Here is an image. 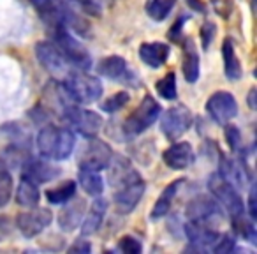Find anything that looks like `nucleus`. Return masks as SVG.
I'll list each match as a JSON object with an SVG mask.
<instances>
[{
    "mask_svg": "<svg viewBox=\"0 0 257 254\" xmlns=\"http://www.w3.org/2000/svg\"><path fill=\"white\" fill-rule=\"evenodd\" d=\"M53 43L57 44L58 50H60L62 55L65 57V60H67L72 67L81 69V71H88L90 65H92V57H90L88 50L69 34V29L60 27V29L55 30Z\"/></svg>",
    "mask_w": 257,
    "mask_h": 254,
    "instance_id": "nucleus-4",
    "label": "nucleus"
},
{
    "mask_svg": "<svg viewBox=\"0 0 257 254\" xmlns=\"http://www.w3.org/2000/svg\"><path fill=\"white\" fill-rule=\"evenodd\" d=\"M92 250V245H90L88 240L85 238H78L71 247H69V252H76V254H86Z\"/></svg>",
    "mask_w": 257,
    "mask_h": 254,
    "instance_id": "nucleus-40",
    "label": "nucleus"
},
{
    "mask_svg": "<svg viewBox=\"0 0 257 254\" xmlns=\"http://www.w3.org/2000/svg\"><path fill=\"white\" fill-rule=\"evenodd\" d=\"M232 226H234V231L239 236H243L245 240H250L252 243H255L257 233H255V226H253V219L252 217H245V212L239 215H232Z\"/></svg>",
    "mask_w": 257,
    "mask_h": 254,
    "instance_id": "nucleus-30",
    "label": "nucleus"
},
{
    "mask_svg": "<svg viewBox=\"0 0 257 254\" xmlns=\"http://www.w3.org/2000/svg\"><path fill=\"white\" fill-rule=\"evenodd\" d=\"M215 34V29L211 23H204V27L201 29V36H203V44L204 48H208V44L211 43V37H213Z\"/></svg>",
    "mask_w": 257,
    "mask_h": 254,
    "instance_id": "nucleus-41",
    "label": "nucleus"
},
{
    "mask_svg": "<svg viewBox=\"0 0 257 254\" xmlns=\"http://www.w3.org/2000/svg\"><path fill=\"white\" fill-rule=\"evenodd\" d=\"M58 175H60V170H57L53 164H50L48 161H43V159L29 157L22 164V177L32 180L36 184L50 182V180L57 179Z\"/></svg>",
    "mask_w": 257,
    "mask_h": 254,
    "instance_id": "nucleus-14",
    "label": "nucleus"
},
{
    "mask_svg": "<svg viewBox=\"0 0 257 254\" xmlns=\"http://www.w3.org/2000/svg\"><path fill=\"white\" fill-rule=\"evenodd\" d=\"M162 108L157 101L154 99L152 96H147L141 99V103L136 106V110L128 115L127 120L123 124L125 133L131 136H136V134H141L150 127L152 124H155V120L161 115Z\"/></svg>",
    "mask_w": 257,
    "mask_h": 254,
    "instance_id": "nucleus-5",
    "label": "nucleus"
},
{
    "mask_svg": "<svg viewBox=\"0 0 257 254\" xmlns=\"http://www.w3.org/2000/svg\"><path fill=\"white\" fill-rule=\"evenodd\" d=\"M234 245L236 242L231 235H218L217 242L211 245V249L215 252H231V250H234Z\"/></svg>",
    "mask_w": 257,
    "mask_h": 254,
    "instance_id": "nucleus-37",
    "label": "nucleus"
},
{
    "mask_svg": "<svg viewBox=\"0 0 257 254\" xmlns=\"http://www.w3.org/2000/svg\"><path fill=\"white\" fill-rule=\"evenodd\" d=\"M211 6H213L215 13H217L220 18H229L232 13V0H211Z\"/></svg>",
    "mask_w": 257,
    "mask_h": 254,
    "instance_id": "nucleus-39",
    "label": "nucleus"
},
{
    "mask_svg": "<svg viewBox=\"0 0 257 254\" xmlns=\"http://www.w3.org/2000/svg\"><path fill=\"white\" fill-rule=\"evenodd\" d=\"M71 2H76V4L81 6L86 13H90V15H93V16H99L104 9L111 6V0H71Z\"/></svg>",
    "mask_w": 257,
    "mask_h": 254,
    "instance_id": "nucleus-35",
    "label": "nucleus"
},
{
    "mask_svg": "<svg viewBox=\"0 0 257 254\" xmlns=\"http://www.w3.org/2000/svg\"><path fill=\"white\" fill-rule=\"evenodd\" d=\"M185 235L189 236V240L197 249L204 250L206 247H211L217 242L220 233L215 231V229L211 228V224H206V222L189 221L185 224Z\"/></svg>",
    "mask_w": 257,
    "mask_h": 254,
    "instance_id": "nucleus-16",
    "label": "nucleus"
},
{
    "mask_svg": "<svg viewBox=\"0 0 257 254\" xmlns=\"http://www.w3.org/2000/svg\"><path fill=\"white\" fill-rule=\"evenodd\" d=\"M218 173H220L227 182H231L234 187H241L248 182V173H246L245 166L239 161H236V159L222 157L220 172Z\"/></svg>",
    "mask_w": 257,
    "mask_h": 254,
    "instance_id": "nucleus-22",
    "label": "nucleus"
},
{
    "mask_svg": "<svg viewBox=\"0 0 257 254\" xmlns=\"http://www.w3.org/2000/svg\"><path fill=\"white\" fill-rule=\"evenodd\" d=\"M140 177L128 164L125 159H118V162H114L113 168L109 170V182L113 184V187H120L123 184H127L128 180Z\"/></svg>",
    "mask_w": 257,
    "mask_h": 254,
    "instance_id": "nucleus-29",
    "label": "nucleus"
},
{
    "mask_svg": "<svg viewBox=\"0 0 257 254\" xmlns=\"http://www.w3.org/2000/svg\"><path fill=\"white\" fill-rule=\"evenodd\" d=\"M206 111L217 124L224 125L229 124L238 113V104L232 94L218 90V92L211 94L210 99L206 103Z\"/></svg>",
    "mask_w": 257,
    "mask_h": 254,
    "instance_id": "nucleus-12",
    "label": "nucleus"
},
{
    "mask_svg": "<svg viewBox=\"0 0 257 254\" xmlns=\"http://www.w3.org/2000/svg\"><path fill=\"white\" fill-rule=\"evenodd\" d=\"M76 138L69 127L46 125L37 134V150L44 159L64 161L72 154Z\"/></svg>",
    "mask_w": 257,
    "mask_h": 254,
    "instance_id": "nucleus-1",
    "label": "nucleus"
},
{
    "mask_svg": "<svg viewBox=\"0 0 257 254\" xmlns=\"http://www.w3.org/2000/svg\"><path fill=\"white\" fill-rule=\"evenodd\" d=\"M189 4L192 6V8H196L197 11H203V4H201V2H196V0H189Z\"/></svg>",
    "mask_w": 257,
    "mask_h": 254,
    "instance_id": "nucleus-46",
    "label": "nucleus"
},
{
    "mask_svg": "<svg viewBox=\"0 0 257 254\" xmlns=\"http://www.w3.org/2000/svg\"><path fill=\"white\" fill-rule=\"evenodd\" d=\"M140 57L150 67H161L169 57V46L164 43H143L140 46Z\"/></svg>",
    "mask_w": 257,
    "mask_h": 254,
    "instance_id": "nucleus-21",
    "label": "nucleus"
},
{
    "mask_svg": "<svg viewBox=\"0 0 257 254\" xmlns=\"http://www.w3.org/2000/svg\"><path fill=\"white\" fill-rule=\"evenodd\" d=\"M79 186L83 187L86 194L90 196H100L104 191V182L102 177L99 175V172L88 168H79V177H78Z\"/></svg>",
    "mask_w": 257,
    "mask_h": 254,
    "instance_id": "nucleus-26",
    "label": "nucleus"
},
{
    "mask_svg": "<svg viewBox=\"0 0 257 254\" xmlns=\"http://www.w3.org/2000/svg\"><path fill=\"white\" fill-rule=\"evenodd\" d=\"M97 72L100 76H104V78L118 79V81L128 79V74H131V71L127 67V62L120 55H109V57L102 58L97 64Z\"/></svg>",
    "mask_w": 257,
    "mask_h": 254,
    "instance_id": "nucleus-19",
    "label": "nucleus"
},
{
    "mask_svg": "<svg viewBox=\"0 0 257 254\" xmlns=\"http://www.w3.org/2000/svg\"><path fill=\"white\" fill-rule=\"evenodd\" d=\"M51 221H53V214L50 208H37L36 205L16 217V228L22 231L23 236L32 238V236L39 235L41 231H44L51 224Z\"/></svg>",
    "mask_w": 257,
    "mask_h": 254,
    "instance_id": "nucleus-10",
    "label": "nucleus"
},
{
    "mask_svg": "<svg viewBox=\"0 0 257 254\" xmlns=\"http://www.w3.org/2000/svg\"><path fill=\"white\" fill-rule=\"evenodd\" d=\"M248 215L252 219L257 217V208H255V187H250V193H248Z\"/></svg>",
    "mask_w": 257,
    "mask_h": 254,
    "instance_id": "nucleus-42",
    "label": "nucleus"
},
{
    "mask_svg": "<svg viewBox=\"0 0 257 254\" xmlns=\"http://www.w3.org/2000/svg\"><path fill=\"white\" fill-rule=\"evenodd\" d=\"M76 189H78V182L74 180H64L58 186L51 187L46 191V198L50 203L53 205H64L67 203L71 198L76 196Z\"/></svg>",
    "mask_w": 257,
    "mask_h": 254,
    "instance_id": "nucleus-28",
    "label": "nucleus"
},
{
    "mask_svg": "<svg viewBox=\"0 0 257 254\" xmlns=\"http://www.w3.org/2000/svg\"><path fill=\"white\" fill-rule=\"evenodd\" d=\"M64 90L71 101L78 104H88L95 103L102 96V83L97 76L88 74L81 69H72L64 78Z\"/></svg>",
    "mask_w": 257,
    "mask_h": 254,
    "instance_id": "nucleus-2",
    "label": "nucleus"
},
{
    "mask_svg": "<svg viewBox=\"0 0 257 254\" xmlns=\"http://www.w3.org/2000/svg\"><path fill=\"white\" fill-rule=\"evenodd\" d=\"M64 118L69 124V127H72L76 133H79L85 138L97 136V133L102 129V118L97 111L81 108L72 101L64 106Z\"/></svg>",
    "mask_w": 257,
    "mask_h": 254,
    "instance_id": "nucleus-3",
    "label": "nucleus"
},
{
    "mask_svg": "<svg viewBox=\"0 0 257 254\" xmlns=\"http://www.w3.org/2000/svg\"><path fill=\"white\" fill-rule=\"evenodd\" d=\"M190 124H192V113L183 104H176V106L169 108L161 118L162 133L171 141H176L183 133H187Z\"/></svg>",
    "mask_w": 257,
    "mask_h": 254,
    "instance_id": "nucleus-9",
    "label": "nucleus"
},
{
    "mask_svg": "<svg viewBox=\"0 0 257 254\" xmlns=\"http://www.w3.org/2000/svg\"><path fill=\"white\" fill-rule=\"evenodd\" d=\"M187 217L189 221L211 224V221L222 217L220 205L210 196H197L187 205Z\"/></svg>",
    "mask_w": 257,
    "mask_h": 254,
    "instance_id": "nucleus-13",
    "label": "nucleus"
},
{
    "mask_svg": "<svg viewBox=\"0 0 257 254\" xmlns=\"http://www.w3.org/2000/svg\"><path fill=\"white\" fill-rule=\"evenodd\" d=\"M183 74L189 83H196L199 78V57L192 39H187L183 46Z\"/></svg>",
    "mask_w": 257,
    "mask_h": 254,
    "instance_id": "nucleus-23",
    "label": "nucleus"
},
{
    "mask_svg": "<svg viewBox=\"0 0 257 254\" xmlns=\"http://www.w3.org/2000/svg\"><path fill=\"white\" fill-rule=\"evenodd\" d=\"M225 140H227L229 147L232 150H238L239 148V143H241V134H239L238 127L236 125H225Z\"/></svg>",
    "mask_w": 257,
    "mask_h": 254,
    "instance_id": "nucleus-38",
    "label": "nucleus"
},
{
    "mask_svg": "<svg viewBox=\"0 0 257 254\" xmlns=\"http://www.w3.org/2000/svg\"><path fill=\"white\" fill-rule=\"evenodd\" d=\"M157 92L162 99L173 101L176 99V76L175 72H168L164 78H161L157 81Z\"/></svg>",
    "mask_w": 257,
    "mask_h": 254,
    "instance_id": "nucleus-33",
    "label": "nucleus"
},
{
    "mask_svg": "<svg viewBox=\"0 0 257 254\" xmlns=\"http://www.w3.org/2000/svg\"><path fill=\"white\" fill-rule=\"evenodd\" d=\"M41 200V193H39V184L32 182V180L22 177L18 184V189H16V201H18L22 207H36Z\"/></svg>",
    "mask_w": 257,
    "mask_h": 254,
    "instance_id": "nucleus-24",
    "label": "nucleus"
},
{
    "mask_svg": "<svg viewBox=\"0 0 257 254\" xmlns=\"http://www.w3.org/2000/svg\"><path fill=\"white\" fill-rule=\"evenodd\" d=\"M106 210H107V203L106 200L95 196L93 203L90 205V208L86 210V215L81 221V235L83 236H90L93 233L99 231V228L102 226L104 217H106Z\"/></svg>",
    "mask_w": 257,
    "mask_h": 254,
    "instance_id": "nucleus-17",
    "label": "nucleus"
},
{
    "mask_svg": "<svg viewBox=\"0 0 257 254\" xmlns=\"http://www.w3.org/2000/svg\"><path fill=\"white\" fill-rule=\"evenodd\" d=\"M147 189V184L141 180V177L128 180L127 184L116 187V193H114V207H116L118 214L125 215L131 214L134 208L138 207V203L141 201Z\"/></svg>",
    "mask_w": 257,
    "mask_h": 254,
    "instance_id": "nucleus-11",
    "label": "nucleus"
},
{
    "mask_svg": "<svg viewBox=\"0 0 257 254\" xmlns=\"http://www.w3.org/2000/svg\"><path fill=\"white\" fill-rule=\"evenodd\" d=\"M8 231H9V222H8V219L0 217V240H2V236H4V235H8Z\"/></svg>",
    "mask_w": 257,
    "mask_h": 254,
    "instance_id": "nucleus-44",
    "label": "nucleus"
},
{
    "mask_svg": "<svg viewBox=\"0 0 257 254\" xmlns=\"http://www.w3.org/2000/svg\"><path fill=\"white\" fill-rule=\"evenodd\" d=\"M222 58H224V69L225 76L229 79H239L241 78V64L236 57L234 44L231 39H225L222 44Z\"/></svg>",
    "mask_w": 257,
    "mask_h": 254,
    "instance_id": "nucleus-27",
    "label": "nucleus"
},
{
    "mask_svg": "<svg viewBox=\"0 0 257 254\" xmlns=\"http://www.w3.org/2000/svg\"><path fill=\"white\" fill-rule=\"evenodd\" d=\"M164 162L173 170H185L192 164L194 161V150L190 143L187 141H180V143H173L168 150L162 155Z\"/></svg>",
    "mask_w": 257,
    "mask_h": 254,
    "instance_id": "nucleus-18",
    "label": "nucleus"
},
{
    "mask_svg": "<svg viewBox=\"0 0 257 254\" xmlns=\"http://www.w3.org/2000/svg\"><path fill=\"white\" fill-rule=\"evenodd\" d=\"M111 159H113V152H111L109 145L104 143L100 140L88 138V141L85 143V147L81 148L78 157V164L79 168H88V170H106L109 166Z\"/></svg>",
    "mask_w": 257,
    "mask_h": 254,
    "instance_id": "nucleus-8",
    "label": "nucleus"
},
{
    "mask_svg": "<svg viewBox=\"0 0 257 254\" xmlns=\"http://www.w3.org/2000/svg\"><path fill=\"white\" fill-rule=\"evenodd\" d=\"M176 0H150L148 4V15L155 22H162L168 18V15L171 13V9L175 8Z\"/></svg>",
    "mask_w": 257,
    "mask_h": 254,
    "instance_id": "nucleus-31",
    "label": "nucleus"
},
{
    "mask_svg": "<svg viewBox=\"0 0 257 254\" xmlns=\"http://www.w3.org/2000/svg\"><path fill=\"white\" fill-rule=\"evenodd\" d=\"M180 184H182V180H175V182H171L162 191V194L159 196V200L155 201L154 208H152V219H161L168 214L173 205V200H175L176 193L180 189Z\"/></svg>",
    "mask_w": 257,
    "mask_h": 254,
    "instance_id": "nucleus-25",
    "label": "nucleus"
},
{
    "mask_svg": "<svg viewBox=\"0 0 257 254\" xmlns=\"http://www.w3.org/2000/svg\"><path fill=\"white\" fill-rule=\"evenodd\" d=\"M30 4L36 8L39 18L46 23L51 29V32H55L57 29L64 27L60 18V9H58L57 0H30Z\"/></svg>",
    "mask_w": 257,
    "mask_h": 254,
    "instance_id": "nucleus-20",
    "label": "nucleus"
},
{
    "mask_svg": "<svg viewBox=\"0 0 257 254\" xmlns=\"http://www.w3.org/2000/svg\"><path fill=\"white\" fill-rule=\"evenodd\" d=\"M36 55L39 64L46 69L50 74L58 76V78H65L69 72L72 71V65L65 60V57L62 55V51L58 50V46L51 41H41L36 46Z\"/></svg>",
    "mask_w": 257,
    "mask_h": 254,
    "instance_id": "nucleus-7",
    "label": "nucleus"
},
{
    "mask_svg": "<svg viewBox=\"0 0 257 254\" xmlns=\"http://www.w3.org/2000/svg\"><path fill=\"white\" fill-rule=\"evenodd\" d=\"M208 189L211 193V198L217 201L220 207H224L225 210L232 215H239L245 212V205H243L241 198H239L236 187L231 182L224 179L220 173H213L208 180Z\"/></svg>",
    "mask_w": 257,
    "mask_h": 254,
    "instance_id": "nucleus-6",
    "label": "nucleus"
},
{
    "mask_svg": "<svg viewBox=\"0 0 257 254\" xmlns=\"http://www.w3.org/2000/svg\"><path fill=\"white\" fill-rule=\"evenodd\" d=\"M183 22H185V18H180L178 22H176V25L173 27V30L169 32V37H173V39H178V37H180V32H182Z\"/></svg>",
    "mask_w": 257,
    "mask_h": 254,
    "instance_id": "nucleus-43",
    "label": "nucleus"
},
{
    "mask_svg": "<svg viewBox=\"0 0 257 254\" xmlns=\"http://www.w3.org/2000/svg\"><path fill=\"white\" fill-rule=\"evenodd\" d=\"M127 103H128V94L127 92H116L111 97H107V99L100 104V108H102V111H106V113H114V111L121 110Z\"/></svg>",
    "mask_w": 257,
    "mask_h": 254,
    "instance_id": "nucleus-34",
    "label": "nucleus"
},
{
    "mask_svg": "<svg viewBox=\"0 0 257 254\" xmlns=\"http://www.w3.org/2000/svg\"><path fill=\"white\" fill-rule=\"evenodd\" d=\"M118 249L125 254H140L141 252V243L140 240H136L134 236H121L118 242Z\"/></svg>",
    "mask_w": 257,
    "mask_h": 254,
    "instance_id": "nucleus-36",
    "label": "nucleus"
},
{
    "mask_svg": "<svg viewBox=\"0 0 257 254\" xmlns=\"http://www.w3.org/2000/svg\"><path fill=\"white\" fill-rule=\"evenodd\" d=\"M13 194V177L9 173L8 166L0 162V208L8 205L9 198Z\"/></svg>",
    "mask_w": 257,
    "mask_h": 254,
    "instance_id": "nucleus-32",
    "label": "nucleus"
},
{
    "mask_svg": "<svg viewBox=\"0 0 257 254\" xmlns=\"http://www.w3.org/2000/svg\"><path fill=\"white\" fill-rule=\"evenodd\" d=\"M65 207L58 214V226L64 231H72L74 228H78L81 224L83 217L86 212V203L81 198H71L67 203H64Z\"/></svg>",
    "mask_w": 257,
    "mask_h": 254,
    "instance_id": "nucleus-15",
    "label": "nucleus"
},
{
    "mask_svg": "<svg viewBox=\"0 0 257 254\" xmlns=\"http://www.w3.org/2000/svg\"><path fill=\"white\" fill-rule=\"evenodd\" d=\"M248 104H250V108H252V110H255V89L250 90V94H248Z\"/></svg>",
    "mask_w": 257,
    "mask_h": 254,
    "instance_id": "nucleus-45",
    "label": "nucleus"
}]
</instances>
